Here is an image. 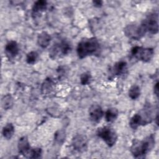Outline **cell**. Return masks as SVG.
<instances>
[{
    "label": "cell",
    "mask_w": 159,
    "mask_h": 159,
    "mask_svg": "<svg viewBox=\"0 0 159 159\" xmlns=\"http://www.w3.org/2000/svg\"><path fill=\"white\" fill-rule=\"evenodd\" d=\"M155 135L151 134L142 140L134 139L130 147V152L135 158L144 157L154 147Z\"/></svg>",
    "instance_id": "obj_1"
},
{
    "label": "cell",
    "mask_w": 159,
    "mask_h": 159,
    "mask_svg": "<svg viewBox=\"0 0 159 159\" xmlns=\"http://www.w3.org/2000/svg\"><path fill=\"white\" fill-rule=\"evenodd\" d=\"M99 48V43L96 38H85L78 43L76 52L80 58H84L89 55L94 54Z\"/></svg>",
    "instance_id": "obj_2"
},
{
    "label": "cell",
    "mask_w": 159,
    "mask_h": 159,
    "mask_svg": "<svg viewBox=\"0 0 159 159\" xmlns=\"http://www.w3.org/2000/svg\"><path fill=\"white\" fill-rule=\"evenodd\" d=\"M96 134L99 138L102 139L109 147L114 145L117 140V133L112 128L108 126L98 128Z\"/></svg>",
    "instance_id": "obj_3"
},
{
    "label": "cell",
    "mask_w": 159,
    "mask_h": 159,
    "mask_svg": "<svg viewBox=\"0 0 159 159\" xmlns=\"http://www.w3.org/2000/svg\"><path fill=\"white\" fill-rule=\"evenodd\" d=\"M71 50V46L70 43L68 41L63 40L54 44L49 52V55L51 58L55 59L67 55L70 52Z\"/></svg>",
    "instance_id": "obj_4"
},
{
    "label": "cell",
    "mask_w": 159,
    "mask_h": 159,
    "mask_svg": "<svg viewBox=\"0 0 159 159\" xmlns=\"http://www.w3.org/2000/svg\"><path fill=\"white\" fill-rule=\"evenodd\" d=\"M130 53L134 57L143 62H148L150 61L154 55L153 48H143L139 46H135L132 48Z\"/></svg>",
    "instance_id": "obj_5"
},
{
    "label": "cell",
    "mask_w": 159,
    "mask_h": 159,
    "mask_svg": "<svg viewBox=\"0 0 159 159\" xmlns=\"http://www.w3.org/2000/svg\"><path fill=\"white\" fill-rule=\"evenodd\" d=\"M142 25L146 33L155 34L158 31V17L157 13H150L146 18L142 22Z\"/></svg>",
    "instance_id": "obj_6"
},
{
    "label": "cell",
    "mask_w": 159,
    "mask_h": 159,
    "mask_svg": "<svg viewBox=\"0 0 159 159\" xmlns=\"http://www.w3.org/2000/svg\"><path fill=\"white\" fill-rule=\"evenodd\" d=\"M124 32L126 37L132 40H139L146 34L141 24L140 25L135 24H129L124 28Z\"/></svg>",
    "instance_id": "obj_7"
},
{
    "label": "cell",
    "mask_w": 159,
    "mask_h": 159,
    "mask_svg": "<svg viewBox=\"0 0 159 159\" xmlns=\"http://www.w3.org/2000/svg\"><path fill=\"white\" fill-rule=\"evenodd\" d=\"M71 144L75 150L83 152L87 148L88 139L85 135L78 134L73 138Z\"/></svg>",
    "instance_id": "obj_8"
},
{
    "label": "cell",
    "mask_w": 159,
    "mask_h": 159,
    "mask_svg": "<svg viewBox=\"0 0 159 159\" xmlns=\"http://www.w3.org/2000/svg\"><path fill=\"white\" fill-rule=\"evenodd\" d=\"M104 115L102 107L98 104H93L89 109L90 120L94 123L99 122Z\"/></svg>",
    "instance_id": "obj_9"
},
{
    "label": "cell",
    "mask_w": 159,
    "mask_h": 159,
    "mask_svg": "<svg viewBox=\"0 0 159 159\" xmlns=\"http://www.w3.org/2000/svg\"><path fill=\"white\" fill-rule=\"evenodd\" d=\"M17 148L19 153L25 157H27L28 154L31 149L28 138L26 136L20 137L17 143Z\"/></svg>",
    "instance_id": "obj_10"
},
{
    "label": "cell",
    "mask_w": 159,
    "mask_h": 159,
    "mask_svg": "<svg viewBox=\"0 0 159 159\" xmlns=\"http://www.w3.org/2000/svg\"><path fill=\"white\" fill-rule=\"evenodd\" d=\"M5 52L9 58H14L16 57L19 52V48L17 43L14 40L8 42L5 46Z\"/></svg>",
    "instance_id": "obj_11"
},
{
    "label": "cell",
    "mask_w": 159,
    "mask_h": 159,
    "mask_svg": "<svg viewBox=\"0 0 159 159\" xmlns=\"http://www.w3.org/2000/svg\"><path fill=\"white\" fill-rule=\"evenodd\" d=\"M51 41V36L47 32H42L37 37V43L42 48L47 47Z\"/></svg>",
    "instance_id": "obj_12"
},
{
    "label": "cell",
    "mask_w": 159,
    "mask_h": 159,
    "mask_svg": "<svg viewBox=\"0 0 159 159\" xmlns=\"http://www.w3.org/2000/svg\"><path fill=\"white\" fill-rule=\"evenodd\" d=\"M127 68V63L124 61H119L116 63L112 68V73L114 76H119L123 74Z\"/></svg>",
    "instance_id": "obj_13"
},
{
    "label": "cell",
    "mask_w": 159,
    "mask_h": 159,
    "mask_svg": "<svg viewBox=\"0 0 159 159\" xmlns=\"http://www.w3.org/2000/svg\"><path fill=\"white\" fill-rule=\"evenodd\" d=\"M47 7V2L44 0H39L34 2L32 7L33 15H37L44 11Z\"/></svg>",
    "instance_id": "obj_14"
},
{
    "label": "cell",
    "mask_w": 159,
    "mask_h": 159,
    "mask_svg": "<svg viewBox=\"0 0 159 159\" xmlns=\"http://www.w3.org/2000/svg\"><path fill=\"white\" fill-rule=\"evenodd\" d=\"M54 82L51 78H47L43 81L42 85V92L43 94H48L51 93L54 88Z\"/></svg>",
    "instance_id": "obj_15"
},
{
    "label": "cell",
    "mask_w": 159,
    "mask_h": 159,
    "mask_svg": "<svg viewBox=\"0 0 159 159\" xmlns=\"http://www.w3.org/2000/svg\"><path fill=\"white\" fill-rule=\"evenodd\" d=\"M14 133V127L12 123H7L4 126L2 134L3 137L6 139H11Z\"/></svg>",
    "instance_id": "obj_16"
},
{
    "label": "cell",
    "mask_w": 159,
    "mask_h": 159,
    "mask_svg": "<svg viewBox=\"0 0 159 159\" xmlns=\"http://www.w3.org/2000/svg\"><path fill=\"white\" fill-rule=\"evenodd\" d=\"M105 119L108 122H112L114 121L118 116V111L114 107L108 109L105 112Z\"/></svg>",
    "instance_id": "obj_17"
},
{
    "label": "cell",
    "mask_w": 159,
    "mask_h": 159,
    "mask_svg": "<svg viewBox=\"0 0 159 159\" xmlns=\"http://www.w3.org/2000/svg\"><path fill=\"white\" fill-rule=\"evenodd\" d=\"M129 125L130 127L133 129H136L138 127L143 125V122L142 117L139 113L135 114L131 118L129 121Z\"/></svg>",
    "instance_id": "obj_18"
},
{
    "label": "cell",
    "mask_w": 159,
    "mask_h": 159,
    "mask_svg": "<svg viewBox=\"0 0 159 159\" xmlns=\"http://www.w3.org/2000/svg\"><path fill=\"white\" fill-rule=\"evenodd\" d=\"M14 104L13 98L10 94H6L2 98V106L5 110L11 109Z\"/></svg>",
    "instance_id": "obj_19"
},
{
    "label": "cell",
    "mask_w": 159,
    "mask_h": 159,
    "mask_svg": "<svg viewBox=\"0 0 159 159\" xmlns=\"http://www.w3.org/2000/svg\"><path fill=\"white\" fill-rule=\"evenodd\" d=\"M140 95V87L136 84L132 86L129 90V96L132 99H137Z\"/></svg>",
    "instance_id": "obj_20"
},
{
    "label": "cell",
    "mask_w": 159,
    "mask_h": 159,
    "mask_svg": "<svg viewBox=\"0 0 159 159\" xmlns=\"http://www.w3.org/2000/svg\"><path fill=\"white\" fill-rule=\"evenodd\" d=\"M42 149L40 148H33L30 150L27 157L30 158H39L41 157L42 155Z\"/></svg>",
    "instance_id": "obj_21"
},
{
    "label": "cell",
    "mask_w": 159,
    "mask_h": 159,
    "mask_svg": "<svg viewBox=\"0 0 159 159\" xmlns=\"http://www.w3.org/2000/svg\"><path fill=\"white\" fill-rule=\"evenodd\" d=\"M38 59V53L35 51L30 52L27 54L26 61L29 64H34Z\"/></svg>",
    "instance_id": "obj_22"
},
{
    "label": "cell",
    "mask_w": 159,
    "mask_h": 159,
    "mask_svg": "<svg viewBox=\"0 0 159 159\" xmlns=\"http://www.w3.org/2000/svg\"><path fill=\"white\" fill-rule=\"evenodd\" d=\"M91 75L89 72H84L80 76V83L83 85H86L90 83L91 80Z\"/></svg>",
    "instance_id": "obj_23"
},
{
    "label": "cell",
    "mask_w": 159,
    "mask_h": 159,
    "mask_svg": "<svg viewBox=\"0 0 159 159\" xmlns=\"http://www.w3.org/2000/svg\"><path fill=\"white\" fill-rule=\"evenodd\" d=\"M65 138V133L63 130H58L55 134V140L58 143H62Z\"/></svg>",
    "instance_id": "obj_24"
},
{
    "label": "cell",
    "mask_w": 159,
    "mask_h": 159,
    "mask_svg": "<svg viewBox=\"0 0 159 159\" xmlns=\"http://www.w3.org/2000/svg\"><path fill=\"white\" fill-rule=\"evenodd\" d=\"M153 93L154 94L156 95L157 97L158 96V82L157 81L155 85H154V88H153Z\"/></svg>",
    "instance_id": "obj_25"
},
{
    "label": "cell",
    "mask_w": 159,
    "mask_h": 159,
    "mask_svg": "<svg viewBox=\"0 0 159 159\" xmlns=\"http://www.w3.org/2000/svg\"><path fill=\"white\" fill-rule=\"evenodd\" d=\"M93 4L94 6L96 7H100L102 5V1H93Z\"/></svg>",
    "instance_id": "obj_26"
}]
</instances>
